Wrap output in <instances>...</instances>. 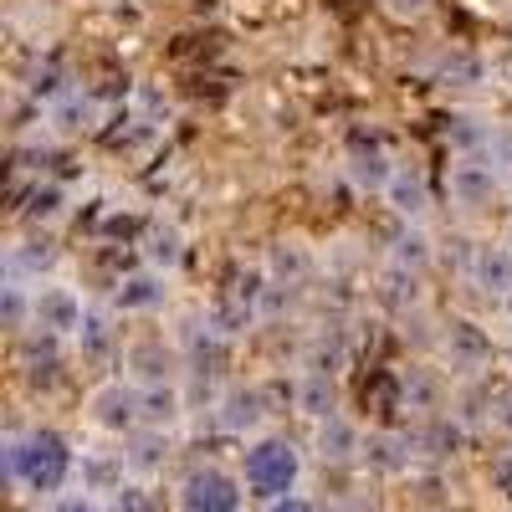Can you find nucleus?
<instances>
[{"label":"nucleus","instance_id":"nucleus-1","mask_svg":"<svg viewBox=\"0 0 512 512\" xmlns=\"http://www.w3.org/2000/svg\"><path fill=\"white\" fill-rule=\"evenodd\" d=\"M11 466L41 492H52L62 477H67V446L57 436H31L21 451H11Z\"/></svg>","mask_w":512,"mask_h":512},{"label":"nucleus","instance_id":"nucleus-2","mask_svg":"<svg viewBox=\"0 0 512 512\" xmlns=\"http://www.w3.org/2000/svg\"><path fill=\"white\" fill-rule=\"evenodd\" d=\"M292 477H297V456H292L282 441L256 446V451H251V461H246V482H251L256 492H267V497L287 492V487H292Z\"/></svg>","mask_w":512,"mask_h":512},{"label":"nucleus","instance_id":"nucleus-3","mask_svg":"<svg viewBox=\"0 0 512 512\" xmlns=\"http://www.w3.org/2000/svg\"><path fill=\"white\" fill-rule=\"evenodd\" d=\"M236 487L216 472H200L190 487H185V512H236Z\"/></svg>","mask_w":512,"mask_h":512},{"label":"nucleus","instance_id":"nucleus-4","mask_svg":"<svg viewBox=\"0 0 512 512\" xmlns=\"http://www.w3.org/2000/svg\"><path fill=\"white\" fill-rule=\"evenodd\" d=\"M477 277H482V287L512 292V256L507 251H487L482 262H477Z\"/></svg>","mask_w":512,"mask_h":512},{"label":"nucleus","instance_id":"nucleus-5","mask_svg":"<svg viewBox=\"0 0 512 512\" xmlns=\"http://www.w3.org/2000/svg\"><path fill=\"white\" fill-rule=\"evenodd\" d=\"M41 318H47L52 328H77V303L67 292H47L41 297Z\"/></svg>","mask_w":512,"mask_h":512},{"label":"nucleus","instance_id":"nucleus-6","mask_svg":"<svg viewBox=\"0 0 512 512\" xmlns=\"http://www.w3.org/2000/svg\"><path fill=\"white\" fill-rule=\"evenodd\" d=\"M456 190H461L466 200H482V195L492 190V180H487V175H477V169H461V175H456Z\"/></svg>","mask_w":512,"mask_h":512},{"label":"nucleus","instance_id":"nucleus-7","mask_svg":"<svg viewBox=\"0 0 512 512\" xmlns=\"http://www.w3.org/2000/svg\"><path fill=\"white\" fill-rule=\"evenodd\" d=\"M154 297V282H128V292H123V303L134 308V303H149Z\"/></svg>","mask_w":512,"mask_h":512},{"label":"nucleus","instance_id":"nucleus-8","mask_svg":"<svg viewBox=\"0 0 512 512\" xmlns=\"http://www.w3.org/2000/svg\"><path fill=\"white\" fill-rule=\"evenodd\" d=\"M277 512H313L308 502H297V497H287V502H277Z\"/></svg>","mask_w":512,"mask_h":512},{"label":"nucleus","instance_id":"nucleus-9","mask_svg":"<svg viewBox=\"0 0 512 512\" xmlns=\"http://www.w3.org/2000/svg\"><path fill=\"white\" fill-rule=\"evenodd\" d=\"M118 512H144V502H139V497H123V502H118Z\"/></svg>","mask_w":512,"mask_h":512},{"label":"nucleus","instance_id":"nucleus-10","mask_svg":"<svg viewBox=\"0 0 512 512\" xmlns=\"http://www.w3.org/2000/svg\"><path fill=\"white\" fill-rule=\"evenodd\" d=\"M62 512H93V507H82V502H67V507H62Z\"/></svg>","mask_w":512,"mask_h":512}]
</instances>
